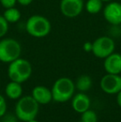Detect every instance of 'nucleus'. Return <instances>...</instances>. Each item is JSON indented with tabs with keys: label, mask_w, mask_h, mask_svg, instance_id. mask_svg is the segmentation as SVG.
Listing matches in <instances>:
<instances>
[{
	"label": "nucleus",
	"mask_w": 121,
	"mask_h": 122,
	"mask_svg": "<svg viewBox=\"0 0 121 122\" xmlns=\"http://www.w3.org/2000/svg\"><path fill=\"white\" fill-rule=\"evenodd\" d=\"M38 111L39 104L32 96L20 97L15 106V116L24 122L36 119Z\"/></svg>",
	"instance_id": "f257e3e1"
},
{
	"label": "nucleus",
	"mask_w": 121,
	"mask_h": 122,
	"mask_svg": "<svg viewBox=\"0 0 121 122\" xmlns=\"http://www.w3.org/2000/svg\"><path fill=\"white\" fill-rule=\"evenodd\" d=\"M32 71V65L29 61L19 57L9 63L8 76L11 81L22 84L30 78Z\"/></svg>",
	"instance_id": "f03ea898"
},
{
	"label": "nucleus",
	"mask_w": 121,
	"mask_h": 122,
	"mask_svg": "<svg viewBox=\"0 0 121 122\" xmlns=\"http://www.w3.org/2000/svg\"><path fill=\"white\" fill-rule=\"evenodd\" d=\"M75 89L76 86L72 80L68 77H61L52 86V100L57 102H66L73 97Z\"/></svg>",
	"instance_id": "7ed1b4c3"
},
{
	"label": "nucleus",
	"mask_w": 121,
	"mask_h": 122,
	"mask_svg": "<svg viewBox=\"0 0 121 122\" xmlns=\"http://www.w3.org/2000/svg\"><path fill=\"white\" fill-rule=\"evenodd\" d=\"M52 25L47 18L41 15H32L26 23V31L30 36L34 37H47L51 32Z\"/></svg>",
	"instance_id": "20e7f679"
},
{
	"label": "nucleus",
	"mask_w": 121,
	"mask_h": 122,
	"mask_svg": "<svg viewBox=\"0 0 121 122\" xmlns=\"http://www.w3.org/2000/svg\"><path fill=\"white\" fill-rule=\"evenodd\" d=\"M22 47L17 40L13 38H4L0 41V61L10 63L20 57Z\"/></svg>",
	"instance_id": "39448f33"
},
{
	"label": "nucleus",
	"mask_w": 121,
	"mask_h": 122,
	"mask_svg": "<svg viewBox=\"0 0 121 122\" xmlns=\"http://www.w3.org/2000/svg\"><path fill=\"white\" fill-rule=\"evenodd\" d=\"M115 43L110 37L103 36L92 42V53L98 58L105 59L115 51Z\"/></svg>",
	"instance_id": "423d86ee"
},
{
	"label": "nucleus",
	"mask_w": 121,
	"mask_h": 122,
	"mask_svg": "<svg viewBox=\"0 0 121 122\" xmlns=\"http://www.w3.org/2000/svg\"><path fill=\"white\" fill-rule=\"evenodd\" d=\"M84 8L83 0H61L60 10L63 16L73 18L79 16Z\"/></svg>",
	"instance_id": "0eeeda50"
},
{
	"label": "nucleus",
	"mask_w": 121,
	"mask_h": 122,
	"mask_svg": "<svg viewBox=\"0 0 121 122\" xmlns=\"http://www.w3.org/2000/svg\"><path fill=\"white\" fill-rule=\"evenodd\" d=\"M100 88L107 94H117L121 91V76L117 74L107 73L100 80Z\"/></svg>",
	"instance_id": "6e6552de"
},
{
	"label": "nucleus",
	"mask_w": 121,
	"mask_h": 122,
	"mask_svg": "<svg viewBox=\"0 0 121 122\" xmlns=\"http://www.w3.org/2000/svg\"><path fill=\"white\" fill-rule=\"evenodd\" d=\"M103 15L105 21L112 25H120L121 23V3L111 1L105 7Z\"/></svg>",
	"instance_id": "1a4fd4ad"
},
{
	"label": "nucleus",
	"mask_w": 121,
	"mask_h": 122,
	"mask_svg": "<svg viewBox=\"0 0 121 122\" xmlns=\"http://www.w3.org/2000/svg\"><path fill=\"white\" fill-rule=\"evenodd\" d=\"M104 68L107 73L119 74L121 73V54L113 52L105 58Z\"/></svg>",
	"instance_id": "9d476101"
},
{
	"label": "nucleus",
	"mask_w": 121,
	"mask_h": 122,
	"mask_svg": "<svg viewBox=\"0 0 121 122\" xmlns=\"http://www.w3.org/2000/svg\"><path fill=\"white\" fill-rule=\"evenodd\" d=\"M32 97L37 101L39 105H46L52 100V90L43 86H37L32 89Z\"/></svg>",
	"instance_id": "9b49d317"
},
{
	"label": "nucleus",
	"mask_w": 121,
	"mask_h": 122,
	"mask_svg": "<svg viewBox=\"0 0 121 122\" xmlns=\"http://www.w3.org/2000/svg\"><path fill=\"white\" fill-rule=\"evenodd\" d=\"M71 106L75 111L81 114L90 109L91 100L87 95H86L83 92H80L72 97Z\"/></svg>",
	"instance_id": "f8f14e48"
},
{
	"label": "nucleus",
	"mask_w": 121,
	"mask_h": 122,
	"mask_svg": "<svg viewBox=\"0 0 121 122\" xmlns=\"http://www.w3.org/2000/svg\"><path fill=\"white\" fill-rule=\"evenodd\" d=\"M5 93L9 99L18 100L22 97L23 87L20 83L11 81L5 87Z\"/></svg>",
	"instance_id": "ddd939ff"
},
{
	"label": "nucleus",
	"mask_w": 121,
	"mask_h": 122,
	"mask_svg": "<svg viewBox=\"0 0 121 122\" xmlns=\"http://www.w3.org/2000/svg\"><path fill=\"white\" fill-rule=\"evenodd\" d=\"M75 86L77 88V90L80 91L81 92H87L91 89L92 86V80L91 76L87 75L81 76L77 78Z\"/></svg>",
	"instance_id": "4468645a"
},
{
	"label": "nucleus",
	"mask_w": 121,
	"mask_h": 122,
	"mask_svg": "<svg viewBox=\"0 0 121 122\" xmlns=\"http://www.w3.org/2000/svg\"><path fill=\"white\" fill-rule=\"evenodd\" d=\"M3 18L8 23H15L19 21V19L21 18V13L18 8L14 7L7 8L3 13Z\"/></svg>",
	"instance_id": "2eb2a0df"
},
{
	"label": "nucleus",
	"mask_w": 121,
	"mask_h": 122,
	"mask_svg": "<svg viewBox=\"0 0 121 122\" xmlns=\"http://www.w3.org/2000/svg\"><path fill=\"white\" fill-rule=\"evenodd\" d=\"M103 7L101 0H88L86 3V9L91 14H97L100 12Z\"/></svg>",
	"instance_id": "dca6fc26"
},
{
	"label": "nucleus",
	"mask_w": 121,
	"mask_h": 122,
	"mask_svg": "<svg viewBox=\"0 0 121 122\" xmlns=\"http://www.w3.org/2000/svg\"><path fill=\"white\" fill-rule=\"evenodd\" d=\"M97 115L94 111L87 110L85 112L81 113V122H97Z\"/></svg>",
	"instance_id": "f3484780"
},
{
	"label": "nucleus",
	"mask_w": 121,
	"mask_h": 122,
	"mask_svg": "<svg viewBox=\"0 0 121 122\" xmlns=\"http://www.w3.org/2000/svg\"><path fill=\"white\" fill-rule=\"evenodd\" d=\"M8 31V23L3 16L0 15V38L4 37Z\"/></svg>",
	"instance_id": "a211bd4d"
},
{
	"label": "nucleus",
	"mask_w": 121,
	"mask_h": 122,
	"mask_svg": "<svg viewBox=\"0 0 121 122\" xmlns=\"http://www.w3.org/2000/svg\"><path fill=\"white\" fill-rule=\"evenodd\" d=\"M7 111V103L4 97L0 95V117L3 116Z\"/></svg>",
	"instance_id": "6ab92c4d"
},
{
	"label": "nucleus",
	"mask_w": 121,
	"mask_h": 122,
	"mask_svg": "<svg viewBox=\"0 0 121 122\" xmlns=\"http://www.w3.org/2000/svg\"><path fill=\"white\" fill-rule=\"evenodd\" d=\"M17 3H18L17 0H0V3L5 9L13 8V7H14L16 5Z\"/></svg>",
	"instance_id": "aec40b11"
},
{
	"label": "nucleus",
	"mask_w": 121,
	"mask_h": 122,
	"mask_svg": "<svg viewBox=\"0 0 121 122\" xmlns=\"http://www.w3.org/2000/svg\"><path fill=\"white\" fill-rule=\"evenodd\" d=\"M3 122H17V116L12 114H8L4 117Z\"/></svg>",
	"instance_id": "412c9836"
},
{
	"label": "nucleus",
	"mask_w": 121,
	"mask_h": 122,
	"mask_svg": "<svg viewBox=\"0 0 121 122\" xmlns=\"http://www.w3.org/2000/svg\"><path fill=\"white\" fill-rule=\"evenodd\" d=\"M83 49L86 51H87V52L92 51V42H85L84 45H83Z\"/></svg>",
	"instance_id": "4be33fe9"
},
{
	"label": "nucleus",
	"mask_w": 121,
	"mask_h": 122,
	"mask_svg": "<svg viewBox=\"0 0 121 122\" xmlns=\"http://www.w3.org/2000/svg\"><path fill=\"white\" fill-rule=\"evenodd\" d=\"M32 1H33V0H17V2H18L19 4L23 5V6H28L30 3H32Z\"/></svg>",
	"instance_id": "5701e85b"
},
{
	"label": "nucleus",
	"mask_w": 121,
	"mask_h": 122,
	"mask_svg": "<svg viewBox=\"0 0 121 122\" xmlns=\"http://www.w3.org/2000/svg\"><path fill=\"white\" fill-rule=\"evenodd\" d=\"M117 104L120 107H121V91L117 93Z\"/></svg>",
	"instance_id": "b1692460"
},
{
	"label": "nucleus",
	"mask_w": 121,
	"mask_h": 122,
	"mask_svg": "<svg viewBox=\"0 0 121 122\" xmlns=\"http://www.w3.org/2000/svg\"><path fill=\"white\" fill-rule=\"evenodd\" d=\"M28 122H38L36 119H32V120H30V121H28Z\"/></svg>",
	"instance_id": "393cba45"
},
{
	"label": "nucleus",
	"mask_w": 121,
	"mask_h": 122,
	"mask_svg": "<svg viewBox=\"0 0 121 122\" xmlns=\"http://www.w3.org/2000/svg\"><path fill=\"white\" fill-rule=\"evenodd\" d=\"M102 2H106V3H109V2H111L113 1V0H101Z\"/></svg>",
	"instance_id": "a878e982"
},
{
	"label": "nucleus",
	"mask_w": 121,
	"mask_h": 122,
	"mask_svg": "<svg viewBox=\"0 0 121 122\" xmlns=\"http://www.w3.org/2000/svg\"><path fill=\"white\" fill-rule=\"evenodd\" d=\"M120 27H121V23H120Z\"/></svg>",
	"instance_id": "bb28decb"
}]
</instances>
